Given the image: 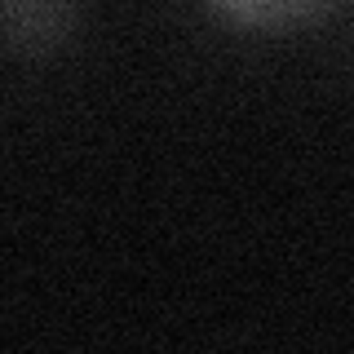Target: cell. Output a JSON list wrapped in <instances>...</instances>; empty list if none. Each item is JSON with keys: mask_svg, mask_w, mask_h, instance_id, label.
Listing matches in <instances>:
<instances>
[{"mask_svg": "<svg viewBox=\"0 0 354 354\" xmlns=\"http://www.w3.org/2000/svg\"><path fill=\"white\" fill-rule=\"evenodd\" d=\"M213 14L235 31L252 36H288L332 18L346 0H204Z\"/></svg>", "mask_w": 354, "mask_h": 354, "instance_id": "cell-1", "label": "cell"}, {"mask_svg": "<svg viewBox=\"0 0 354 354\" xmlns=\"http://www.w3.org/2000/svg\"><path fill=\"white\" fill-rule=\"evenodd\" d=\"M75 27V0H5V40L22 58H40Z\"/></svg>", "mask_w": 354, "mask_h": 354, "instance_id": "cell-2", "label": "cell"}]
</instances>
